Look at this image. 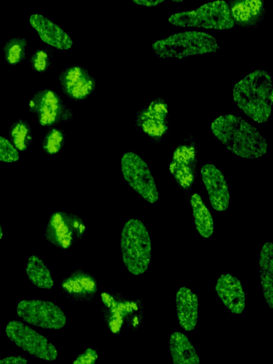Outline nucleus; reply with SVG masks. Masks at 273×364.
<instances>
[{"label":"nucleus","instance_id":"b1692460","mask_svg":"<svg viewBox=\"0 0 273 364\" xmlns=\"http://www.w3.org/2000/svg\"><path fill=\"white\" fill-rule=\"evenodd\" d=\"M9 135L13 145L21 152H25L33 141L31 127L25 119H16L10 127Z\"/></svg>","mask_w":273,"mask_h":364},{"label":"nucleus","instance_id":"0eeeda50","mask_svg":"<svg viewBox=\"0 0 273 364\" xmlns=\"http://www.w3.org/2000/svg\"><path fill=\"white\" fill-rule=\"evenodd\" d=\"M121 170L124 179L129 186L150 203L159 199V192L146 162L132 151L124 153L121 159Z\"/></svg>","mask_w":273,"mask_h":364},{"label":"nucleus","instance_id":"6ab92c4d","mask_svg":"<svg viewBox=\"0 0 273 364\" xmlns=\"http://www.w3.org/2000/svg\"><path fill=\"white\" fill-rule=\"evenodd\" d=\"M60 287L66 295L78 301L90 299L97 290L95 279L90 274L80 270L72 273L64 279Z\"/></svg>","mask_w":273,"mask_h":364},{"label":"nucleus","instance_id":"9b49d317","mask_svg":"<svg viewBox=\"0 0 273 364\" xmlns=\"http://www.w3.org/2000/svg\"><path fill=\"white\" fill-rule=\"evenodd\" d=\"M197 169V148L191 135L175 149L169 170L178 186L189 190L193 185Z\"/></svg>","mask_w":273,"mask_h":364},{"label":"nucleus","instance_id":"412c9836","mask_svg":"<svg viewBox=\"0 0 273 364\" xmlns=\"http://www.w3.org/2000/svg\"><path fill=\"white\" fill-rule=\"evenodd\" d=\"M169 349L173 363L176 364H199L200 357L187 336L173 332L169 338Z\"/></svg>","mask_w":273,"mask_h":364},{"label":"nucleus","instance_id":"c85d7f7f","mask_svg":"<svg viewBox=\"0 0 273 364\" xmlns=\"http://www.w3.org/2000/svg\"><path fill=\"white\" fill-rule=\"evenodd\" d=\"M98 360V355L95 350L87 348L85 352L80 354L73 362L75 364H91L95 363Z\"/></svg>","mask_w":273,"mask_h":364},{"label":"nucleus","instance_id":"a878e982","mask_svg":"<svg viewBox=\"0 0 273 364\" xmlns=\"http://www.w3.org/2000/svg\"><path fill=\"white\" fill-rule=\"evenodd\" d=\"M65 134L63 130L57 127H51L45 134L42 141V148L48 155L58 154L64 146Z\"/></svg>","mask_w":273,"mask_h":364},{"label":"nucleus","instance_id":"2f4dec72","mask_svg":"<svg viewBox=\"0 0 273 364\" xmlns=\"http://www.w3.org/2000/svg\"><path fill=\"white\" fill-rule=\"evenodd\" d=\"M2 237H3V230H2L1 225L0 224V240L2 239Z\"/></svg>","mask_w":273,"mask_h":364},{"label":"nucleus","instance_id":"4468645a","mask_svg":"<svg viewBox=\"0 0 273 364\" xmlns=\"http://www.w3.org/2000/svg\"><path fill=\"white\" fill-rule=\"evenodd\" d=\"M200 172L213 208L217 211L228 210L229 187L221 171L213 164L206 163L201 166Z\"/></svg>","mask_w":273,"mask_h":364},{"label":"nucleus","instance_id":"aec40b11","mask_svg":"<svg viewBox=\"0 0 273 364\" xmlns=\"http://www.w3.org/2000/svg\"><path fill=\"white\" fill-rule=\"evenodd\" d=\"M260 284L265 301L269 309L273 306V245L265 242L259 253Z\"/></svg>","mask_w":273,"mask_h":364},{"label":"nucleus","instance_id":"f8f14e48","mask_svg":"<svg viewBox=\"0 0 273 364\" xmlns=\"http://www.w3.org/2000/svg\"><path fill=\"white\" fill-rule=\"evenodd\" d=\"M168 118L166 102L158 97L138 111L135 124L150 139L159 141L168 129Z\"/></svg>","mask_w":273,"mask_h":364},{"label":"nucleus","instance_id":"5701e85b","mask_svg":"<svg viewBox=\"0 0 273 364\" xmlns=\"http://www.w3.org/2000/svg\"><path fill=\"white\" fill-rule=\"evenodd\" d=\"M26 272L28 279L37 287L50 289L54 286L50 270L37 255H31L27 261Z\"/></svg>","mask_w":273,"mask_h":364},{"label":"nucleus","instance_id":"bb28decb","mask_svg":"<svg viewBox=\"0 0 273 364\" xmlns=\"http://www.w3.org/2000/svg\"><path fill=\"white\" fill-rule=\"evenodd\" d=\"M53 49H38L29 58L31 68L38 73L46 72L52 65Z\"/></svg>","mask_w":273,"mask_h":364},{"label":"nucleus","instance_id":"7ed1b4c3","mask_svg":"<svg viewBox=\"0 0 273 364\" xmlns=\"http://www.w3.org/2000/svg\"><path fill=\"white\" fill-rule=\"evenodd\" d=\"M121 252L124 266L134 275L143 274L148 268L151 242L144 224L137 218L127 220L121 233Z\"/></svg>","mask_w":273,"mask_h":364},{"label":"nucleus","instance_id":"f03ea898","mask_svg":"<svg viewBox=\"0 0 273 364\" xmlns=\"http://www.w3.org/2000/svg\"><path fill=\"white\" fill-rule=\"evenodd\" d=\"M232 96L237 107L255 122L264 123L271 117L273 90L267 72L249 73L234 85Z\"/></svg>","mask_w":273,"mask_h":364},{"label":"nucleus","instance_id":"ddd939ff","mask_svg":"<svg viewBox=\"0 0 273 364\" xmlns=\"http://www.w3.org/2000/svg\"><path fill=\"white\" fill-rule=\"evenodd\" d=\"M57 80L63 95L73 101L85 100L96 87L95 77L85 68L78 65L66 67L58 74Z\"/></svg>","mask_w":273,"mask_h":364},{"label":"nucleus","instance_id":"2eb2a0df","mask_svg":"<svg viewBox=\"0 0 273 364\" xmlns=\"http://www.w3.org/2000/svg\"><path fill=\"white\" fill-rule=\"evenodd\" d=\"M215 291L227 309L234 314H240L245 309L246 296L240 281L228 273L219 277Z\"/></svg>","mask_w":273,"mask_h":364},{"label":"nucleus","instance_id":"f257e3e1","mask_svg":"<svg viewBox=\"0 0 273 364\" xmlns=\"http://www.w3.org/2000/svg\"><path fill=\"white\" fill-rule=\"evenodd\" d=\"M214 136L234 154L244 159H257L267 152L266 139L241 117L228 114L211 124Z\"/></svg>","mask_w":273,"mask_h":364},{"label":"nucleus","instance_id":"cd10ccee","mask_svg":"<svg viewBox=\"0 0 273 364\" xmlns=\"http://www.w3.org/2000/svg\"><path fill=\"white\" fill-rule=\"evenodd\" d=\"M19 154L13 144L4 136H0V161L11 163L18 161Z\"/></svg>","mask_w":273,"mask_h":364},{"label":"nucleus","instance_id":"7c9ffc66","mask_svg":"<svg viewBox=\"0 0 273 364\" xmlns=\"http://www.w3.org/2000/svg\"><path fill=\"white\" fill-rule=\"evenodd\" d=\"M138 5L145 6L146 7H154L165 0H132Z\"/></svg>","mask_w":273,"mask_h":364},{"label":"nucleus","instance_id":"6e6552de","mask_svg":"<svg viewBox=\"0 0 273 364\" xmlns=\"http://www.w3.org/2000/svg\"><path fill=\"white\" fill-rule=\"evenodd\" d=\"M5 333L14 344L33 356L47 361H53L58 357L53 344L21 321H9L5 327Z\"/></svg>","mask_w":273,"mask_h":364},{"label":"nucleus","instance_id":"c756f323","mask_svg":"<svg viewBox=\"0 0 273 364\" xmlns=\"http://www.w3.org/2000/svg\"><path fill=\"white\" fill-rule=\"evenodd\" d=\"M28 362V360L21 355L8 356L0 359V364H26Z\"/></svg>","mask_w":273,"mask_h":364},{"label":"nucleus","instance_id":"39448f33","mask_svg":"<svg viewBox=\"0 0 273 364\" xmlns=\"http://www.w3.org/2000/svg\"><path fill=\"white\" fill-rule=\"evenodd\" d=\"M168 22L181 27L217 30L230 29L235 26L228 4L223 0L206 3L196 10L174 14L169 17Z\"/></svg>","mask_w":273,"mask_h":364},{"label":"nucleus","instance_id":"dca6fc26","mask_svg":"<svg viewBox=\"0 0 273 364\" xmlns=\"http://www.w3.org/2000/svg\"><path fill=\"white\" fill-rule=\"evenodd\" d=\"M29 23L36 31L40 38L48 45L61 50H66L72 47L71 37L45 16L39 14H32L29 18Z\"/></svg>","mask_w":273,"mask_h":364},{"label":"nucleus","instance_id":"4be33fe9","mask_svg":"<svg viewBox=\"0 0 273 364\" xmlns=\"http://www.w3.org/2000/svg\"><path fill=\"white\" fill-rule=\"evenodd\" d=\"M191 204L196 230L202 237H210L213 233L214 225L209 210L198 193L191 196Z\"/></svg>","mask_w":273,"mask_h":364},{"label":"nucleus","instance_id":"f3484780","mask_svg":"<svg viewBox=\"0 0 273 364\" xmlns=\"http://www.w3.org/2000/svg\"><path fill=\"white\" fill-rule=\"evenodd\" d=\"M228 6L235 23L242 27H255L264 16L263 0H230Z\"/></svg>","mask_w":273,"mask_h":364},{"label":"nucleus","instance_id":"423d86ee","mask_svg":"<svg viewBox=\"0 0 273 364\" xmlns=\"http://www.w3.org/2000/svg\"><path fill=\"white\" fill-rule=\"evenodd\" d=\"M28 109L36 115L38 123L46 128L69 122L74 116L61 97L50 88L37 92L29 100Z\"/></svg>","mask_w":273,"mask_h":364},{"label":"nucleus","instance_id":"393cba45","mask_svg":"<svg viewBox=\"0 0 273 364\" xmlns=\"http://www.w3.org/2000/svg\"><path fill=\"white\" fill-rule=\"evenodd\" d=\"M28 41L25 38L15 37L4 45L2 50L5 61L10 65H16L26 58Z\"/></svg>","mask_w":273,"mask_h":364},{"label":"nucleus","instance_id":"a211bd4d","mask_svg":"<svg viewBox=\"0 0 273 364\" xmlns=\"http://www.w3.org/2000/svg\"><path fill=\"white\" fill-rule=\"evenodd\" d=\"M177 316L182 328L193 330L198 321V299L195 293L186 287L179 288L175 297Z\"/></svg>","mask_w":273,"mask_h":364},{"label":"nucleus","instance_id":"1a4fd4ad","mask_svg":"<svg viewBox=\"0 0 273 364\" xmlns=\"http://www.w3.org/2000/svg\"><path fill=\"white\" fill-rule=\"evenodd\" d=\"M16 314L25 322L42 328L58 330L66 323L63 311L50 301L22 300L17 304Z\"/></svg>","mask_w":273,"mask_h":364},{"label":"nucleus","instance_id":"20e7f679","mask_svg":"<svg viewBox=\"0 0 273 364\" xmlns=\"http://www.w3.org/2000/svg\"><path fill=\"white\" fill-rule=\"evenodd\" d=\"M218 49L215 37L200 31L174 33L152 44L153 51L161 58L182 59L193 55L215 53Z\"/></svg>","mask_w":273,"mask_h":364},{"label":"nucleus","instance_id":"9d476101","mask_svg":"<svg viewBox=\"0 0 273 364\" xmlns=\"http://www.w3.org/2000/svg\"><path fill=\"white\" fill-rule=\"evenodd\" d=\"M85 225L78 216L65 212L53 213L46 228V238L54 246L67 249L84 235Z\"/></svg>","mask_w":273,"mask_h":364}]
</instances>
